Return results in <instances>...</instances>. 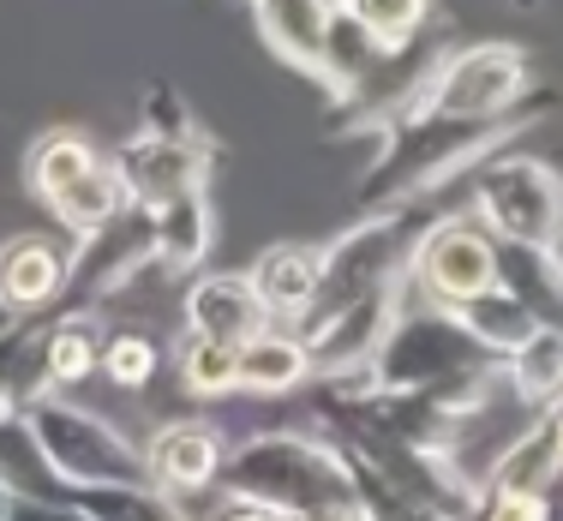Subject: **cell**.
<instances>
[{"mask_svg": "<svg viewBox=\"0 0 563 521\" xmlns=\"http://www.w3.org/2000/svg\"><path fill=\"white\" fill-rule=\"evenodd\" d=\"M222 486L234 498L271 503L276 516H318V510L360 516V479L347 456L300 432H264L252 444H240L222 462Z\"/></svg>", "mask_w": 563, "mask_h": 521, "instance_id": "1", "label": "cell"}, {"mask_svg": "<svg viewBox=\"0 0 563 521\" xmlns=\"http://www.w3.org/2000/svg\"><path fill=\"white\" fill-rule=\"evenodd\" d=\"M504 138L498 120H444V114H413L378 156V168L360 180V204L366 210H396V198L432 192L444 174L474 163V151H492Z\"/></svg>", "mask_w": 563, "mask_h": 521, "instance_id": "2", "label": "cell"}, {"mask_svg": "<svg viewBox=\"0 0 563 521\" xmlns=\"http://www.w3.org/2000/svg\"><path fill=\"white\" fill-rule=\"evenodd\" d=\"M486 366L492 354L467 336L462 318L450 306H432V312H401L366 372L372 390H438V384H455Z\"/></svg>", "mask_w": 563, "mask_h": 521, "instance_id": "3", "label": "cell"}, {"mask_svg": "<svg viewBox=\"0 0 563 521\" xmlns=\"http://www.w3.org/2000/svg\"><path fill=\"white\" fill-rule=\"evenodd\" d=\"M24 425L36 432L48 467L66 486H151L144 456L90 408H73L60 396H36V402H24Z\"/></svg>", "mask_w": 563, "mask_h": 521, "instance_id": "4", "label": "cell"}, {"mask_svg": "<svg viewBox=\"0 0 563 521\" xmlns=\"http://www.w3.org/2000/svg\"><path fill=\"white\" fill-rule=\"evenodd\" d=\"M474 217L509 246L552 252L563 246V180L533 156H504L474 180Z\"/></svg>", "mask_w": 563, "mask_h": 521, "instance_id": "5", "label": "cell"}, {"mask_svg": "<svg viewBox=\"0 0 563 521\" xmlns=\"http://www.w3.org/2000/svg\"><path fill=\"white\" fill-rule=\"evenodd\" d=\"M528 90V55L509 43H474L432 73L420 90L413 114H444V120H504L509 102Z\"/></svg>", "mask_w": 563, "mask_h": 521, "instance_id": "6", "label": "cell"}, {"mask_svg": "<svg viewBox=\"0 0 563 521\" xmlns=\"http://www.w3.org/2000/svg\"><path fill=\"white\" fill-rule=\"evenodd\" d=\"M498 258L504 252L479 217H438V222H426L408 276H413V288L432 293L438 306H462L467 293L498 282Z\"/></svg>", "mask_w": 563, "mask_h": 521, "instance_id": "7", "label": "cell"}, {"mask_svg": "<svg viewBox=\"0 0 563 521\" xmlns=\"http://www.w3.org/2000/svg\"><path fill=\"white\" fill-rule=\"evenodd\" d=\"M120 186H126L132 204H163V198H180V192H198L210 174V151L192 138V132H144V138H126L120 151L109 156Z\"/></svg>", "mask_w": 563, "mask_h": 521, "instance_id": "8", "label": "cell"}, {"mask_svg": "<svg viewBox=\"0 0 563 521\" xmlns=\"http://www.w3.org/2000/svg\"><path fill=\"white\" fill-rule=\"evenodd\" d=\"M390 324H396V282L360 293V300H347V306H336V312L312 318V324H300L306 354H312V372H324V378H330V372L372 366V354L384 347Z\"/></svg>", "mask_w": 563, "mask_h": 521, "instance_id": "9", "label": "cell"}, {"mask_svg": "<svg viewBox=\"0 0 563 521\" xmlns=\"http://www.w3.org/2000/svg\"><path fill=\"white\" fill-rule=\"evenodd\" d=\"M222 462H228V444H222L217 425L174 420L151 437V450H144V479H151L156 491H168V498H192L210 479H222Z\"/></svg>", "mask_w": 563, "mask_h": 521, "instance_id": "10", "label": "cell"}, {"mask_svg": "<svg viewBox=\"0 0 563 521\" xmlns=\"http://www.w3.org/2000/svg\"><path fill=\"white\" fill-rule=\"evenodd\" d=\"M73 282V252L48 234H19L0 246V306L12 312H48Z\"/></svg>", "mask_w": 563, "mask_h": 521, "instance_id": "11", "label": "cell"}, {"mask_svg": "<svg viewBox=\"0 0 563 521\" xmlns=\"http://www.w3.org/2000/svg\"><path fill=\"white\" fill-rule=\"evenodd\" d=\"M264 324H271V312H264L252 276L217 270V276H198L192 293H186V330H198V336H210V342L240 347V342L258 336Z\"/></svg>", "mask_w": 563, "mask_h": 521, "instance_id": "12", "label": "cell"}, {"mask_svg": "<svg viewBox=\"0 0 563 521\" xmlns=\"http://www.w3.org/2000/svg\"><path fill=\"white\" fill-rule=\"evenodd\" d=\"M318 282H324V252L318 246H271L252 264V288H258L264 312L282 324H300L318 306Z\"/></svg>", "mask_w": 563, "mask_h": 521, "instance_id": "13", "label": "cell"}, {"mask_svg": "<svg viewBox=\"0 0 563 521\" xmlns=\"http://www.w3.org/2000/svg\"><path fill=\"white\" fill-rule=\"evenodd\" d=\"M252 12H258L264 43H271L282 60L312 73V78H324V43H330L336 7H324V0H252Z\"/></svg>", "mask_w": 563, "mask_h": 521, "instance_id": "14", "label": "cell"}, {"mask_svg": "<svg viewBox=\"0 0 563 521\" xmlns=\"http://www.w3.org/2000/svg\"><path fill=\"white\" fill-rule=\"evenodd\" d=\"M450 312L462 318V324H467V336H474L479 347H486L492 359H509V354H516L521 342L533 336V330L545 324V318L533 312V306L521 300L516 288H504V276H498V282H492V288L467 293L462 306H450Z\"/></svg>", "mask_w": 563, "mask_h": 521, "instance_id": "15", "label": "cell"}, {"mask_svg": "<svg viewBox=\"0 0 563 521\" xmlns=\"http://www.w3.org/2000/svg\"><path fill=\"white\" fill-rule=\"evenodd\" d=\"M312 378V354H306L300 330H271L264 324L252 342H240V390L246 396H282L294 384Z\"/></svg>", "mask_w": 563, "mask_h": 521, "instance_id": "16", "label": "cell"}, {"mask_svg": "<svg viewBox=\"0 0 563 521\" xmlns=\"http://www.w3.org/2000/svg\"><path fill=\"white\" fill-rule=\"evenodd\" d=\"M151 240L168 270H192L210 252V240H217V217H210L205 192H180V198L151 204Z\"/></svg>", "mask_w": 563, "mask_h": 521, "instance_id": "17", "label": "cell"}, {"mask_svg": "<svg viewBox=\"0 0 563 521\" xmlns=\"http://www.w3.org/2000/svg\"><path fill=\"white\" fill-rule=\"evenodd\" d=\"M563 474V450L552 437V420H533L528 432L516 437V444L498 456V467H492V491H516V498H545L552 491V479Z\"/></svg>", "mask_w": 563, "mask_h": 521, "instance_id": "18", "label": "cell"}, {"mask_svg": "<svg viewBox=\"0 0 563 521\" xmlns=\"http://www.w3.org/2000/svg\"><path fill=\"white\" fill-rule=\"evenodd\" d=\"M504 378L516 384V396L528 408L552 413L563 402V324H540V330H533V336L509 354Z\"/></svg>", "mask_w": 563, "mask_h": 521, "instance_id": "19", "label": "cell"}, {"mask_svg": "<svg viewBox=\"0 0 563 521\" xmlns=\"http://www.w3.org/2000/svg\"><path fill=\"white\" fill-rule=\"evenodd\" d=\"M0 491H12V498H43V503L66 498V479L48 467L36 432L19 420H0Z\"/></svg>", "mask_w": 563, "mask_h": 521, "instance_id": "20", "label": "cell"}, {"mask_svg": "<svg viewBox=\"0 0 563 521\" xmlns=\"http://www.w3.org/2000/svg\"><path fill=\"white\" fill-rule=\"evenodd\" d=\"M48 204L60 210V222L66 229H78V234H97V229H109V222L120 217V210L132 204L126 198V186H120V174H114V163H97L90 174H78L73 186H66L60 198H48Z\"/></svg>", "mask_w": 563, "mask_h": 521, "instance_id": "21", "label": "cell"}, {"mask_svg": "<svg viewBox=\"0 0 563 521\" xmlns=\"http://www.w3.org/2000/svg\"><path fill=\"white\" fill-rule=\"evenodd\" d=\"M60 503L85 510L90 521H186L156 486H66Z\"/></svg>", "mask_w": 563, "mask_h": 521, "instance_id": "22", "label": "cell"}, {"mask_svg": "<svg viewBox=\"0 0 563 521\" xmlns=\"http://www.w3.org/2000/svg\"><path fill=\"white\" fill-rule=\"evenodd\" d=\"M90 366H102V336L90 318H60L55 330H43V390L90 378Z\"/></svg>", "mask_w": 563, "mask_h": 521, "instance_id": "23", "label": "cell"}, {"mask_svg": "<svg viewBox=\"0 0 563 521\" xmlns=\"http://www.w3.org/2000/svg\"><path fill=\"white\" fill-rule=\"evenodd\" d=\"M102 156H97V144L85 138V132H48V138H36L31 144V192L36 198H60L66 186L78 180V174H90Z\"/></svg>", "mask_w": 563, "mask_h": 521, "instance_id": "24", "label": "cell"}, {"mask_svg": "<svg viewBox=\"0 0 563 521\" xmlns=\"http://www.w3.org/2000/svg\"><path fill=\"white\" fill-rule=\"evenodd\" d=\"M180 384L192 396H228V390H240V347L210 342V336H198V330H186V342H180Z\"/></svg>", "mask_w": 563, "mask_h": 521, "instance_id": "25", "label": "cell"}, {"mask_svg": "<svg viewBox=\"0 0 563 521\" xmlns=\"http://www.w3.org/2000/svg\"><path fill=\"white\" fill-rule=\"evenodd\" d=\"M426 7H432V0H347L342 12H354L384 48H401L426 24Z\"/></svg>", "mask_w": 563, "mask_h": 521, "instance_id": "26", "label": "cell"}, {"mask_svg": "<svg viewBox=\"0 0 563 521\" xmlns=\"http://www.w3.org/2000/svg\"><path fill=\"white\" fill-rule=\"evenodd\" d=\"M102 372H109L120 390H139V384H151V372H156V342L139 336V330H120V336L102 342Z\"/></svg>", "mask_w": 563, "mask_h": 521, "instance_id": "27", "label": "cell"}, {"mask_svg": "<svg viewBox=\"0 0 563 521\" xmlns=\"http://www.w3.org/2000/svg\"><path fill=\"white\" fill-rule=\"evenodd\" d=\"M474 521H545V498H516V491H492Z\"/></svg>", "mask_w": 563, "mask_h": 521, "instance_id": "28", "label": "cell"}, {"mask_svg": "<svg viewBox=\"0 0 563 521\" xmlns=\"http://www.w3.org/2000/svg\"><path fill=\"white\" fill-rule=\"evenodd\" d=\"M36 330H0V402L19 396V366H24V347H31Z\"/></svg>", "mask_w": 563, "mask_h": 521, "instance_id": "29", "label": "cell"}, {"mask_svg": "<svg viewBox=\"0 0 563 521\" xmlns=\"http://www.w3.org/2000/svg\"><path fill=\"white\" fill-rule=\"evenodd\" d=\"M0 521H90L85 510H73V503H43V498H12L7 516Z\"/></svg>", "mask_w": 563, "mask_h": 521, "instance_id": "30", "label": "cell"}, {"mask_svg": "<svg viewBox=\"0 0 563 521\" xmlns=\"http://www.w3.org/2000/svg\"><path fill=\"white\" fill-rule=\"evenodd\" d=\"M210 521H288V516H276L271 503H258V498H234V491H228V503Z\"/></svg>", "mask_w": 563, "mask_h": 521, "instance_id": "31", "label": "cell"}, {"mask_svg": "<svg viewBox=\"0 0 563 521\" xmlns=\"http://www.w3.org/2000/svg\"><path fill=\"white\" fill-rule=\"evenodd\" d=\"M288 521H360V516H342V510H318V516H288Z\"/></svg>", "mask_w": 563, "mask_h": 521, "instance_id": "32", "label": "cell"}, {"mask_svg": "<svg viewBox=\"0 0 563 521\" xmlns=\"http://www.w3.org/2000/svg\"><path fill=\"white\" fill-rule=\"evenodd\" d=\"M545 420H552V437H558V450H563V402H558L552 413H545Z\"/></svg>", "mask_w": 563, "mask_h": 521, "instance_id": "33", "label": "cell"}, {"mask_svg": "<svg viewBox=\"0 0 563 521\" xmlns=\"http://www.w3.org/2000/svg\"><path fill=\"white\" fill-rule=\"evenodd\" d=\"M324 7H336V12H342V7H347V0H324Z\"/></svg>", "mask_w": 563, "mask_h": 521, "instance_id": "34", "label": "cell"}]
</instances>
